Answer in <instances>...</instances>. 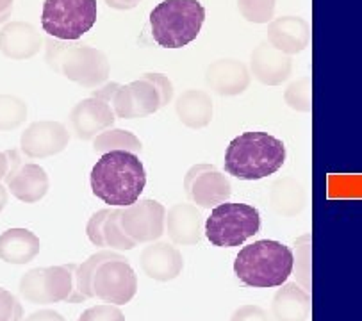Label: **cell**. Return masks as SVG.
Segmentation results:
<instances>
[{
  "instance_id": "1",
  "label": "cell",
  "mask_w": 362,
  "mask_h": 321,
  "mask_svg": "<svg viewBox=\"0 0 362 321\" xmlns=\"http://www.w3.org/2000/svg\"><path fill=\"white\" fill-rule=\"evenodd\" d=\"M91 191L112 207L136 204L146 186V172L138 153L112 150L102 153L90 173Z\"/></svg>"
},
{
  "instance_id": "2",
  "label": "cell",
  "mask_w": 362,
  "mask_h": 321,
  "mask_svg": "<svg viewBox=\"0 0 362 321\" xmlns=\"http://www.w3.org/2000/svg\"><path fill=\"white\" fill-rule=\"evenodd\" d=\"M286 145L268 132L239 134L225 150V172L241 180H261L284 166Z\"/></svg>"
},
{
  "instance_id": "3",
  "label": "cell",
  "mask_w": 362,
  "mask_h": 321,
  "mask_svg": "<svg viewBox=\"0 0 362 321\" xmlns=\"http://www.w3.org/2000/svg\"><path fill=\"white\" fill-rule=\"evenodd\" d=\"M295 268V255L286 245L261 239L239 250L234 272L243 284L250 288H276L284 286Z\"/></svg>"
},
{
  "instance_id": "4",
  "label": "cell",
  "mask_w": 362,
  "mask_h": 321,
  "mask_svg": "<svg viewBox=\"0 0 362 321\" xmlns=\"http://www.w3.org/2000/svg\"><path fill=\"white\" fill-rule=\"evenodd\" d=\"M45 61L56 74L86 90H97L107 83L111 74L109 57L102 50L84 43L47 40Z\"/></svg>"
},
{
  "instance_id": "5",
  "label": "cell",
  "mask_w": 362,
  "mask_h": 321,
  "mask_svg": "<svg viewBox=\"0 0 362 321\" xmlns=\"http://www.w3.org/2000/svg\"><path fill=\"white\" fill-rule=\"evenodd\" d=\"M206 22V8L198 0H165L150 13L152 37L165 49H182L194 42Z\"/></svg>"
},
{
  "instance_id": "6",
  "label": "cell",
  "mask_w": 362,
  "mask_h": 321,
  "mask_svg": "<svg viewBox=\"0 0 362 321\" xmlns=\"http://www.w3.org/2000/svg\"><path fill=\"white\" fill-rule=\"evenodd\" d=\"M261 228V214L248 204L225 202L214 207L206 221V235L214 247H241Z\"/></svg>"
},
{
  "instance_id": "7",
  "label": "cell",
  "mask_w": 362,
  "mask_h": 321,
  "mask_svg": "<svg viewBox=\"0 0 362 321\" xmlns=\"http://www.w3.org/2000/svg\"><path fill=\"white\" fill-rule=\"evenodd\" d=\"M97 22V0H45L42 27L52 37L77 42Z\"/></svg>"
},
{
  "instance_id": "8",
  "label": "cell",
  "mask_w": 362,
  "mask_h": 321,
  "mask_svg": "<svg viewBox=\"0 0 362 321\" xmlns=\"http://www.w3.org/2000/svg\"><path fill=\"white\" fill-rule=\"evenodd\" d=\"M75 268L77 264L30 269L20 280V293L27 302L40 303V305L68 302L74 293Z\"/></svg>"
},
{
  "instance_id": "9",
  "label": "cell",
  "mask_w": 362,
  "mask_h": 321,
  "mask_svg": "<svg viewBox=\"0 0 362 321\" xmlns=\"http://www.w3.org/2000/svg\"><path fill=\"white\" fill-rule=\"evenodd\" d=\"M95 296L112 305H125L138 293V275L127 261H105L93 280Z\"/></svg>"
},
{
  "instance_id": "10",
  "label": "cell",
  "mask_w": 362,
  "mask_h": 321,
  "mask_svg": "<svg viewBox=\"0 0 362 321\" xmlns=\"http://www.w3.org/2000/svg\"><path fill=\"white\" fill-rule=\"evenodd\" d=\"M122 227L138 245L150 243L163 235L166 228V209L152 198H143L125 207L122 214Z\"/></svg>"
},
{
  "instance_id": "11",
  "label": "cell",
  "mask_w": 362,
  "mask_h": 321,
  "mask_svg": "<svg viewBox=\"0 0 362 321\" xmlns=\"http://www.w3.org/2000/svg\"><path fill=\"white\" fill-rule=\"evenodd\" d=\"M70 132L61 122L42 119L34 122L23 131L20 138V150L30 159H43V157L61 153L68 146Z\"/></svg>"
},
{
  "instance_id": "12",
  "label": "cell",
  "mask_w": 362,
  "mask_h": 321,
  "mask_svg": "<svg viewBox=\"0 0 362 321\" xmlns=\"http://www.w3.org/2000/svg\"><path fill=\"white\" fill-rule=\"evenodd\" d=\"M111 107L118 118H145L160 109L159 91L150 81L139 77L138 81L119 86L112 98Z\"/></svg>"
},
{
  "instance_id": "13",
  "label": "cell",
  "mask_w": 362,
  "mask_h": 321,
  "mask_svg": "<svg viewBox=\"0 0 362 321\" xmlns=\"http://www.w3.org/2000/svg\"><path fill=\"white\" fill-rule=\"evenodd\" d=\"M115 119L116 115L111 104L93 97L84 98L78 104H75L70 111V116H68L71 131L83 141H91L100 132L107 131L109 127L115 125Z\"/></svg>"
},
{
  "instance_id": "14",
  "label": "cell",
  "mask_w": 362,
  "mask_h": 321,
  "mask_svg": "<svg viewBox=\"0 0 362 321\" xmlns=\"http://www.w3.org/2000/svg\"><path fill=\"white\" fill-rule=\"evenodd\" d=\"M232 187L227 175H223L214 165L202 163L186 197L202 209H214L227 202Z\"/></svg>"
},
{
  "instance_id": "15",
  "label": "cell",
  "mask_w": 362,
  "mask_h": 321,
  "mask_svg": "<svg viewBox=\"0 0 362 321\" xmlns=\"http://www.w3.org/2000/svg\"><path fill=\"white\" fill-rule=\"evenodd\" d=\"M250 68L239 59H218L207 66L206 83L221 97H238L250 86Z\"/></svg>"
},
{
  "instance_id": "16",
  "label": "cell",
  "mask_w": 362,
  "mask_h": 321,
  "mask_svg": "<svg viewBox=\"0 0 362 321\" xmlns=\"http://www.w3.org/2000/svg\"><path fill=\"white\" fill-rule=\"evenodd\" d=\"M293 59L268 42L259 43L250 56V74L264 86H279L291 77Z\"/></svg>"
},
{
  "instance_id": "17",
  "label": "cell",
  "mask_w": 362,
  "mask_h": 321,
  "mask_svg": "<svg viewBox=\"0 0 362 321\" xmlns=\"http://www.w3.org/2000/svg\"><path fill=\"white\" fill-rule=\"evenodd\" d=\"M42 45V34L29 22H9L0 29V52L8 59H30L40 52Z\"/></svg>"
},
{
  "instance_id": "18",
  "label": "cell",
  "mask_w": 362,
  "mask_h": 321,
  "mask_svg": "<svg viewBox=\"0 0 362 321\" xmlns=\"http://www.w3.org/2000/svg\"><path fill=\"white\" fill-rule=\"evenodd\" d=\"M309 42L310 27L300 16H280L268 23V43L288 56L305 50Z\"/></svg>"
},
{
  "instance_id": "19",
  "label": "cell",
  "mask_w": 362,
  "mask_h": 321,
  "mask_svg": "<svg viewBox=\"0 0 362 321\" xmlns=\"http://www.w3.org/2000/svg\"><path fill=\"white\" fill-rule=\"evenodd\" d=\"M139 262H141V268L146 273V276L159 280V282H168V280L177 279L184 268L182 254L165 241L145 247Z\"/></svg>"
},
{
  "instance_id": "20",
  "label": "cell",
  "mask_w": 362,
  "mask_h": 321,
  "mask_svg": "<svg viewBox=\"0 0 362 321\" xmlns=\"http://www.w3.org/2000/svg\"><path fill=\"white\" fill-rule=\"evenodd\" d=\"M166 232L177 245H197L202 239V214L191 204H177L166 213Z\"/></svg>"
},
{
  "instance_id": "21",
  "label": "cell",
  "mask_w": 362,
  "mask_h": 321,
  "mask_svg": "<svg viewBox=\"0 0 362 321\" xmlns=\"http://www.w3.org/2000/svg\"><path fill=\"white\" fill-rule=\"evenodd\" d=\"M8 189L25 204L40 202L49 193L50 180L45 170L34 163H23L22 168L8 180Z\"/></svg>"
},
{
  "instance_id": "22",
  "label": "cell",
  "mask_w": 362,
  "mask_h": 321,
  "mask_svg": "<svg viewBox=\"0 0 362 321\" xmlns=\"http://www.w3.org/2000/svg\"><path fill=\"white\" fill-rule=\"evenodd\" d=\"M272 313L276 321H307L310 314L309 293L296 282L284 284L273 296Z\"/></svg>"
},
{
  "instance_id": "23",
  "label": "cell",
  "mask_w": 362,
  "mask_h": 321,
  "mask_svg": "<svg viewBox=\"0 0 362 321\" xmlns=\"http://www.w3.org/2000/svg\"><path fill=\"white\" fill-rule=\"evenodd\" d=\"M175 112L186 127L204 129L213 119V98L202 90H186L177 97Z\"/></svg>"
},
{
  "instance_id": "24",
  "label": "cell",
  "mask_w": 362,
  "mask_h": 321,
  "mask_svg": "<svg viewBox=\"0 0 362 321\" xmlns=\"http://www.w3.org/2000/svg\"><path fill=\"white\" fill-rule=\"evenodd\" d=\"M40 254V239L27 228H9L0 234V259L9 264H27Z\"/></svg>"
},
{
  "instance_id": "25",
  "label": "cell",
  "mask_w": 362,
  "mask_h": 321,
  "mask_svg": "<svg viewBox=\"0 0 362 321\" xmlns=\"http://www.w3.org/2000/svg\"><path fill=\"white\" fill-rule=\"evenodd\" d=\"M269 207L279 216H296L305 207V187L291 177L275 180L269 189Z\"/></svg>"
},
{
  "instance_id": "26",
  "label": "cell",
  "mask_w": 362,
  "mask_h": 321,
  "mask_svg": "<svg viewBox=\"0 0 362 321\" xmlns=\"http://www.w3.org/2000/svg\"><path fill=\"white\" fill-rule=\"evenodd\" d=\"M105 261H127L124 255L116 254V252H98V254L91 255L88 261L83 264L77 266L74 272V293H71L68 303H78L84 302L86 298H93L95 289H93V280L95 273H97L98 266Z\"/></svg>"
},
{
  "instance_id": "27",
  "label": "cell",
  "mask_w": 362,
  "mask_h": 321,
  "mask_svg": "<svg viewBox=\"0 0 362 321\" xmlns=\"http://www.w3.org/2000/svg\"><path fill=\"white\" fill-rule=\"evenodd\" d=\"M93 150L98 153L112 152V150H129L139 153L143 150V143L139 141L138 136L125 129H107L93 139Z\"/></svg>"
},
{
  "instance_id": "28",
  "label": "cell",
  "mask_w": 362,
  "mask_h": 321,
  "mask_svg": "<svg viewBox=\"0 0 362 321\" xmlns=\"http://www.w3.org/2000/svg\"><path fill=\"white\" fill-rule=\"evenodd\" d=\"M124 209L125 207H116V209H112V213L109 214L104 227L105 245L116 252L131 250V248H134L138 245L134 239L129 238L127 232L122 227V214H124Z\"/></svg>"
},
{
  "instance_id": "29",
  "label": "cell",
  "mask_w": 362,
  "mask_h": 321,
  "mask_svg": "<svg viewBox=\"0 0 362 321\" xmlns=\"http://www.w3.org/2000/svg\"><path fill=\"white\" fill-rule=\"evenodd\" d=\"M27 118V105L15 95H0V132L20 127Z\"/></svg>"
},
{
  "instance_id": "30",
  "label": "cell",
  "mask_w": 362,
  "mask_h": 321,
  "mask_svg": "<svg viewBox=\"0 0 362 321\" xmlns=\"http://www.w3.org/2000/svg\"><path fill=\"white\" fill-rule=\"evenodd\" d=\"M276 0H238V9L247 22L269 23L275 16Z\"/></svg>"
},
{
  "instance_id": "31",
  "label": "cell",
  "mask_w": 362,
  "mask_h": 321,
  "mask_svg": "<svg viewBox=\"0 0 362 321\" xmlns=\"http://www.w3.org/2000/svg\"><path fill=\"white\" fill-rule=\"evenodd\" d=\"M309 254H310V235L303 234L302 238L296 239L295 245V273L298 282L302 284V288L309 293L310 288V269H309Z\"/></svg>"
},
{
  "instance_id": "32",
  "label": "cell",
  "mask_w": 362,
  "mask_h": 321,
  "mask_svg": "<svg viewBox=\"0 0 362 321\" xmlns=\"http://www.w3.org/2000/svg\"><path fill=\"white\" fill-rule=\"evenodd\" d=\"M286 104L298 112L310 111V78L303 77L289 84L284 91Z\"/></svg>"
},
{
  "instance_id": "33",
  "label": "cell",
  "mask_w": 362,
  "mask_h": 321,
  "mask_svg": "<svg viewBox=\"0 0 362 321\" xmlns=\"http://www.w3.org/2000/svg\"><path fill=\"white\" fill-rule=\"evenodd\" d=\"M112 213V209H100L93 214V216L88 220L86 225V235L91 243L98 248H105V238H104V227L105 221H107L109 214Z\"/></svg>"
},
{
  "instance_id": "34",
  "label": "cell",
  "mask_w": 362,
  "mask_h": 321,
  "mask_svg": "<svg viewBox=\"0 0 362 321\" xmlns=\"http://www.w3.org/2000/svg\"><path fill=\"white\" fill-rule=\"evenodd\" d=\"M78 321H125V316L118 305L104 303V305H95L84 310Z\"/></svg>"
},
{
  "instance_id": "35",
  "label": "cell",
  "mask_w": 362,
  "mask_h": 321,
  "mask_svg": "<svg viewBox=\"0 0 362 321\" xmlns=\"http://www.w3.org/2000/svg\"><path fill=\"white\" fill-rule=\"evenodd\" d=\"M23 316V307L13 293L0 288V321H20Z\"/></svg>"
},
{
  "instance_id": "36",
  "label": "cell",
  "mask_w": 362,
  "mask_h": 321,
  "mask_svg": "<svg viewBox=\"0 0 362 321\" xmlns=\"http://www.w3.org/2000/svg\"><path fill=\"white\" fill-rule=\"evenodd\" d=\"M141 78L145 81H150V83L156 86V90L159 91V97H160V109L166 107V105L172 102L173 98V84L165 74H145L141 75Z\"/></svg>"
},
{
  "instance_id": "37",
  "label": "cell",
  "mask_w": 362,
  "mask_h": 321,
  "mask_svg": "<svg viewBox=\"0 0 362 321\" xmlns=\"http://www.w3.org/2000/svg\"><path fill=\"white\" fill-rule=\"evenodd\" d=\"M230 321H272L269 320L268 313L259 305H241L239 309L234 310Z\"/></svg>"
},
{
  "instance_id": "38",
  "label": "cell",
  "mask_w": 362,
  "mask_h": 321,
  "mask_svg": "<svg viewBox=\"0 0 362 321\" xmlns=\"http://www.w3.org/2000/svg\"><path fill=\"white\" fill-rule=\"evenodd\" d=\"M118 90H119V84L118 83H105L104 86H100V88H97V90H93L91 97L98 98V100L107 102V104H111L112 98H115L116 91H118Z\"/></svg>"
},
{
  "instance_id": "39",
  "label": "cell",
  "mask_w": 362,
  "mask_h": 321,
  "mask_svg": "<svg viewBox=\"0 0 362 321\" xmlns=\"http://www.w3.org/2000/svg\"><path fill=\"white\" fill-rule=\"evenodd\" d=\"M23 321H66V320H64L57 310L43 309V310H37V313L29 314Z\"/></svg>"
},
{
  "instance_id": "40",
  "label": "cell",
  "mask_w": 362,
  "mask_h": 321,
  "mask_svg": "<svg viewBox=\"0 0 362 321\" xmlns=\"http://www.w3.org/2000/svg\"><path fill=\"white\" fill-rule=\"evenodd\" d=\"M141 0H105V4L112 9H118V11H129V9H134Z\"/></svg>"
},
{
  "instance_id": "41",
  "label": "cell",
  "mask_w": 362,
  "mask_h": 321,
  "mask_svg": "<svg viewBox=\"0 0 362 321\" xmlns=\"http://www.w3.org/2000/svg\"><path fill=\"white\" fill-rule=\"evenodd\" d=\"M13 11V0H0V23H4L6 20L11 16Z\"/></svg>"
},
{
  "instance_id": "42",
  "label": "cell",
  "mask_w": 362,
  "mask_h": 321,
  "mask_svg": "<svg viewBox=\"0 0 362 321\" xmlns=\"http://www.w3.org/2000/svg\"><path fill=\"white\" fill-rule=\"evenodd\" d=\"M9 173V156L8 152H0V180L6 179Z\"/></svg>"
},
{
  "instance_id": "43",
  "label": "cell",
  "mask_w": 362,
  "mask_h": 321,
  "mask_svg": "<svg viewBox=\"0 0 362 321\" xmlns=\"http://www.w3.org/2000/svg\"><path fill=\"white\" fill-rule=\"evenodd\" d=\"M6 204H8V189H6V186L0 184V211L4 209Z\"/></svg>"
}]
</instances>
